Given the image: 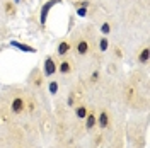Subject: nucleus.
<instances>
[{"instance_id": "f257e3e1", "label": "nucleus", "mask_w": 150, "mask_h": 148, "mask_svg": "<svg viewBox=\"0 0 150 148\" xmlns=\"http://www.w3.org/2000/svg\"><path fill=\"white\" fill-rule=\"evenodd\" d=\"M58 2H60V0H50V2H46V4L43 5V9H41V17H39V19H41V22H43V24L46 22L48 14H50V10H51V7H53L55 4H58Z\"/></svg>"}, {"instance_id": "f03ea898", "label": "nucleus", "mask_w": 150, "mask_h": 148, "mask_svg": "<svg viewBox=\"0 0 150 148\" xmlns=\"http://www.w3.org/2000/svg\"><path fill=\"white\" fill-rule=\"evenodd\" d=\"M55 72H56V65L53 61V58H46V61H45V75L51 77Z\"/></svg>"}, {"instance_id": "7ed1b4c3", "label": "nucleus", "mask_w": 150, "mask_h": 148, "mask_svg": "<svg viewBox=\"0 0 150 148\" xmlns=\"http://www.w3.org/2000/svg\"><path fill=\"white\" fill-rule=\"evenodd\" d=\"M10 109H12V112H16V114L22 112L24 111V101H22L21 97L14 99V101H12V106H10Z\"/></svg>"}, {"instance_id": "20e7f679", "label": "nucleus", "mask_w": 150, "mask_h": 148, "mask_svg": "<svg viewBox=\"0 0 150 148\" xmlns=\"http://www.w3.org/2000/svg\"><path fill=\"white\" fill-rule=\"evenodd\" d=\"M87 51H89V43L85 39H80L79 44H77V53L79 55H87Z\"/></svg>"}, {"instance_id": "39448f33", "label": "nucleus", "mask_w": 150, "mask_h": 148, "mask_svg": "<svg viewBox=\"0 0 150 148\" xmlns=\"http://www.w3.org/2000/svg\"><path fill=\"white\" fill-rule=\"evenodd\" d=\"M68 51H70V43H68V41H62L60 46H58V55L63 56V55H67Z\"/></svg>"}, {"instance_id": "423d86ee", "label": "nucleus", "mask_w": 150, "mask_h": 148, "mask_svg": "<svg viewBox=\"0 0 150 148\" xmlns=\"http://www.w3.org/2000/svg\"><path fill=\"white\" fill-rule=\"evenodd\" d=\"M149 58H150V51H149V48L142 49L140 56H138V61H140V63H147V61H149Z\"/></svg>"}, {"instance_id": "0eeeda50", "label": "nucleus", "mask_w": 150, "mask_h": 148, "mask_svg": "<svg viewBox=\"0 0 150 148\" xmlns=\"http://www.w3.org/2000/svg\"><path fill=\"white\" fill-rule=\"evenodd\" d=\"M12 46L19 48V49H22V51H31V53H34V51H36L34 48H31V46H26V44H21V43H17V41H12Z\"/></svg>"}, {"instance_id": "6e6552de", "label": "nucleus", "mask_w": 150, "mask_h": 148, "mask_svg": "<svg viewBox=\"0 0 150 148\" xmlns=\"http://www.w3.org/2000/svg\"><path fill=\"white\" fill-rule=\"evenodd\" d=\"M108 123H109L108 112H101V116H99V126H101V128H106V126H108Z\"/></svg>"}, {"instance_id": "1a4fd4ad", "label": "nucleus", "mask_w": 150, "mask_h": 148, "mask_svg": "<svg viewBox=\"0 0 150 148\" xmlns=\"http://www.w3.org/2000/svg\"><path fill=\"white\" fill-rule=\"evenodd\" d=\"M85 118H87V123H85L87 130H91V128H94V126H96V116H94V114H87Z\"/></svg>"}, {"instance_id": "9d476101", "label": "nucleus", "mask_w": 150, "mask_h": 148, "mask_svg": "<svg viewBox=\"0 0 150 148\" xmlns=\"http://www.w3.org/2000/svg\"><path fill=\"white\" fill-rule=\"evenodd\" d=\"M60 72H62V73H70V72H72V65H70L68 61H62V63H60Z\"/></svg>"}, {"instance_id": "9b49d317", "label": "nucleus", "mask_w": 150, "mask_h": 148, "mask_svg": "<svg viewBox=\"0 0 150 148\" xmlns=\"http://www.w3.org/2000/svg\"><path fill=\"white\" fill-rule=\"evenodd\" d=\"M85 116H87V107H85V106H79V107H77V118L84 119Z\"/></svg>"}, {"instance_id": "f8f14e48", "label": "nucleus", "mask_w": 150, "mask_h": 148, "mask_svg": "<svg viewBox=\"0 0 150 148\" xmlns=\"http://www.w3.org/2000/svg\"><path fill=\"white\" fill-rule=\"evenodd\" d=\"M109 46V41H108V37H101L99 39V48H101V51H106Z\"/></svg>"}, {"instance_id": "ddd939ff", "label": "nucleus", "mask_w": 150, "mask_h": 148, "mask_svg": "<svg viewBox=\"0 0 150 148\" xmlns=\"http://www.w3.org/2000/svg\"><path fill=\"white\" fill-rule=\"evenodd\" d=\"M56 92H58V83H56V82H50V94H53V95H55Z\"/></svg>"}, {"instance_id": "4468645a", "label": "nucleus", "mask_w": 150, "mask_h": 148, "mask_svg": "<svg viewBox=\"0 0 150 148\" xmlns=\"http://www.w3.org/2000/svg\"><path fill=\"white\" fill-rule=\"evenodd\" d=\"M101 31H103L104 34H109V32H111V24H108V22H104L103 26H101Z\"/></svg>"}, {"instance_id": "2eb2a0df", "label": "nucleus", "mask_w": 150, "mask_h": 148, "mask_svg": "<svg viewBox=\"0 0 150 148\" xmlns=\"http://www.w3.org/2000/svg\"><path fill=\"white\" fill-rule=\"evenodd\" d=\"M5 10H7V14H10V16H14V14H16V10H14V5H12L10 2H7V4H5Z\"/></svg>"}, {"instance_id": "dca6fc26", "label": "nucleus", "mask_w": 150, "mask_h": 148, "mask_svg": "<svg viewBox=\"0 0 150 148\" xmlns=\"http://www.w3.org/2000/svg\"><path fill=\"white\" fill-rule=\"evenodd\" d=\"M77 16H80V17H85V16H87V7H80V9L77 10Z\"/></svg>"}, {"instance_id": "f3484780", "label": "nucleus", "mask_w": 150, "mask_h": 148, "mask_svg": "<svg viewBox=\"0 0 150 148\" xmlns=\"http://www.w3.org/2000/svg\"><path fill=\"white\" fill-rule=\"evenodd\" d=\"M97 78H99V72H94L92 73V82H96Z\"/></svg>"}, {"instance_id": "a211bd4d", "label": "nucleus", "mask_w": 150, "mask_h": 148, "mask_svg": "<svg viewBox=\"0 0 150 148\" xmlns=\"http://www.w3.org/2000/svg\"><path fill=\"white\" fill-rule=\"evenodd\" d=\"M16 2H19V0H16Z\"/></svg>"}]
</instances>
